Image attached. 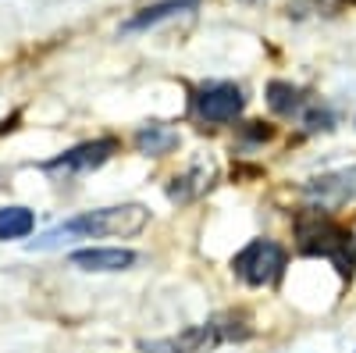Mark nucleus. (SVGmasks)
I'll list each match as a JSON object with an SVG mask.
<instances>
[{
  "label": "nucleus",
  "mask_w": 356,
  "mask_h": 353,
  "mask_svg": "<svg viewBox=\"0 0 356 353\" xmlns=\"http://www.w3.org/2000/svg\"><path fill=\"white\" fill-rule=\"evenodd\" d=\"M342 4H356V0H342Z\"/></svg>",
  "instance_id": "nucleus-15"
},
{
  "label": "nucleus",
  "mask_w": 356,
  "mask_h": 353,
  "mask_svg": "<svg viewBox=\"0 0 356 353\" xmlns=\"http://www.w3.org/2000/svg\"><path fill=\"white\" fill-rule=\"evenodd\" d=\"M196 4L200 0H161V4H150V8L136 11L129 22H122V33L132 36V33H143V29H154V25L175 18V15H182V11H193Z\"/></svg>",
  "instance_id": "nucleus-10"
},
{
  "label": "nucleus",
  "mask_w": 356,
  "mask_h": 353,
  "mask_svg": "<svg viewBox=\"0 0 356 353\" xmlns=\"http://www.w3.org/2000/svg\"><path fill=\"white\" fill-rule=\"evenodd\" d=\"M267 104H271L275 114L292 118V114H303L307 97H303L300 86H292V82H285V79H275L271 86H267Z\"/></svg>",
  "instance_id": "nucleus-12"
},
{
  "label": "nucleus",
  "mask_w": 356,
  "mask_h": 353,
  "mask_svg": "<svg viewBox=\"0 0 356 353\" xmlns=\"http://www.w3.org/2000/svg\"><path fill=\"white\" fill-rule=\"evenodd\" d=\"M68 260L82 272H100V275H111V272H129L136 264V250H125V246H86V250H72Z\"/></svg>",
  "instance_id": "nucleus-7"
},
{
  "label": "nucleus",
  "mask_w": 356,
  "mask_h": 353,
  "mask_svg": "<svg viewBox=\"0 0 356 353\" xmlns=\"http://www.w3.org/2000/svg\"><path fill=\"white\" fill-rule=\"evenodd\" d=\"M285 264H289L285 246H278L275 240H250L232 257V272L253 289H275L285 275Z\"/></svg>",
  "instance_id": "nucleus-4"
},
{
  "label": "nucleus",
  "mask_w": 356,
  "mask_h": 353,
  "mask_svg": "<svg viewBox=\"0 0 356 353\" xmlns=\"http://www.w3.org/2000/svg\"><path fill=\"white\" fill-rule=\"evenodd\" d=\"M214 164H207V161H200V164H193L189 171H182V175H175L171 179V186H168V200L171 203H193L200 193H207L214 186Z\"/></svg>",
  "instance_id": "nucleus-8"
},
{
  "label": "nucleus",
  "mask_w": 356,
  "mask_h": 353,
  "mask_svg": "<svg viewBox=\"0 0 356 353\" xmlns=\"http://www.w3.org/2000/svg\"><path fill=\"white\" fill-rule=\"evenodd\" d=\"M178 132L171 125H161V122H150V125H143L136 132V150L146 154V157H168L178 150Z\"/></svg>",
  "instance_id": "nucleus-11"
},
{
  "label": "nucleus",
  "mask_w": 356,
  "mask_h": 353,
  "mask_svg": "<svg viewBox=\"0 0 356 353\" xmlns=\"http://www.w3.org/2000/svg\"><path fill=\"white\" fill-rule=\"evenodd\" d=\"M246 111V97L235 82H211L193 97V114L203 125H228Z\"/></svg>",
  "instance_id": "nucleus-5"
},
{
  "label": "nucleus",
  "mask_w": 356,
  "mask_h": 353,
  "mask_svg": "<svg viewBox=\"0 0 356 353\" xmlns=\"http://www.w3.org/2000/svg\"><path fill=\"white\" fill-rule=\"evenodd\" d=\"M118 154V139L104 136V139H89V143H79L72 150H65L61 157H54L43 164V171H65V175H82V171H93L100 164H107L111 157Z\"/></svg>",
  "instance_id": "nucleus-6"
},
{
  "label": "nucleus",
  "mask_w": 356,
  "mask_h": 353,
  "mask_svg": "<svg viewBox=\"0 0 356 353\" xmlns=\"http://www.w3.org/2000/svg\"><path fill=\"white\" fill-rule=\"evenodd\" d=\"M146 225H150V207H143V203H114V207L82 211L61 225H54L40 240L29 243V250H57L72 240H129V235H139Z\"/></svg>",
  "instance_id": "nucleus-1"
},
{
  "label": "nucleus",
  "mask_w": 356,
  "mask_h": 353,
  "mask_svg": "<svg viewBox=\"0 0 356 353\" xmlns=\"http://www.w3.org/2000/svg\"><path fill=\"white\" fill-rule=\"evenodd\" d=\"M253 329L246 325V317H235V314H218L203 325H189L175 336L164 339H143L139 350L146 353H211L221 343H235V339H250Z\"/></svg>",
  "instance_id": "nucleus-3"
},
{
  "label": "nucleus",
  "mask_w": 356,
  "mask_h": 353,
  "mask_svg": "<svg viewBox=\"0 0 356 353\" xmlns=\"http://www.w3.org/2000/svg\"><path fill=\"white\" fill-rule=\"evenodd\" d=\"M292 232H296V250L303 257L328 260L342 282H353L356 275V232L353 228L335 221L328 211L307 207L292 218Z\"/></svg>",
  "instance_id": "nucleus-2"
},
{
  "label": "nucleus",
  "mask_w": 356,
  "mask_h": 353,
  "mask_svg": "<svg viewBox=\"0 0 356 353\" xmlns=\"http://www.w3.org/2000/svg\"><path fill=\"white\" fill-rule=\"evenodd\" d=\"M303 125H307L310 132H328V129H332V111H328V107H317V104L307 107V111H303Z\"/></svg>",
  "instance_id": "nucleus-14"
},
{
  "label": "nucleus",
  "mask_w": 356,
  "mask_h": 353,
  "mask_svg": "<svg viewBox=\"0 0 356 353\" xmlns=\"http://www.w3.org/2000/svg\"><path fill=\"white\" fill-rule=\"evenodd\" d=\"M307 193L314 196V207H321V211L339 207V203H346V200L356 193V175H349V171L324 175V179H314V182L307 186Z\"/></svg>",
  "instance_id": "nucleus-9"
},
{
  "label": "nucleus",
  "mask_w": 356,
  "mask_h": 353,
  "mask_svg": "<svg viewBox=\"0 0 356 353\" xmlns=\"http://www.w3.org/2000/svg\"><path fill=\"white\" fill-rule=\"evenodd\" d=\"M36 228V214L29 207H0V240H25V235H33Z\"/></svg>",
  "instance_id": "nucleus-13"
}]
</instances>
